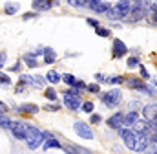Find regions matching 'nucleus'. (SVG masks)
<instances>
[{
	"instance_id": "nucleus-1",
	"label": "nucleus",
	"mask_w": 157,
	"mask_h": 154,
	"mask_svg": "<svg viewBox=\"0 0 157 154\" xmlns=\"http://www.w3.org/2000/svg\"><path fill=\"white\" fill-rule=\"evenodd\" d=\"M44 132H40L39 128H35V127H31V125H28V130H26V143H28V147L31 149V151H35L37 147H40V143L44 141Z\"/></svg>"
},
{
	"instance_id": "nucleus-2",
	"label": "nucleus",
	"mask_w": 157,
	"mask_h": 154,
	"mask_svg": "<svg viewBox=\"0 0 157 154\" xmlns=\"http://www.w3.org/2000/svg\"><path fill=\"white\" fill-rule=\"evenodd\" d=\"M64 105H66L70 110H78V107H80L78 92H75V90H66V92H64Z\"/></svg>"
},
{
	"instance_id": "nucleus-3",
	"label": "nucleus",
	"mask_w": 157,
	"mask_h": 154,
	"mask_svg": "<svg viewBox=\"0 0 157 154\" xmlns=\"http://www.w3.org/2000/svg\"><path fill=\"white\" fill-rule=\"evenodd\" d=\"M102 103H104L106 107H110V108L117 107L119 103H121V92L115 88V90H110V92L102 94Z\"/></svg>"
},
{
	"instance_id": "nucleus-4",
	"label": "nucleus",
	"mask_w": 157,
	"mask_h": 154,
	"mask_svg": "<svg viewBox=\"0 0 157 154\" xmlns=\"http://www.w3.org/2000/svg\"><path fill=\"white\" fill-rule=\"evenodd\" d=\"M73 128H75V132L78 134V138H84V140H93L95 138L93 136V130L90 128V125H86L82 121H75L73 123Z\"/></svg>"
},
{
	"instance_id": "nucleus-5",
	"label": "nucleus",
	"mask_w": 157,
	"mask_h": 154,
	"mask_svg": "<svg viewBox=\"0 0 157 154\" xmlns=\"http://www.w3.org/2000/svg\"><path fill=\"white\" fill-rule=\"evenodd\" d=\"M119 134H121V138L124 140V145L128 147V149H135V132L133 130H130V128H122V127H119Z\"/></svg>"
},
{
	"instance_id": "nucleus-6",
	"label": "nucleus",
	"mask_w": 157,
	"mask_h": 154,
	"mask_svg": "<svg viewBox=\"0 0 157 154\" xmlns=\"http://www.w3.org/2000/svg\"><path fill=\"white\" fill-rule=\"evenodd\" d=\"M9 128H11V132L15 134V138L24 140V138H26V130H28V123H22V121H9Z\"/></svg>"
},
{
	"instance_id": "nucleus-7",
	"label": "nucleus",
	"mask_w": 157,
	"mask_h": 154,
	"mask_svg": "<svg viewBox=\"0 0 157 154\" xmlns=\"http://www.w3.org/2000/svg\"><path fill=\"white\" fill-rule=\"evenodd\" d=\"M148 145H150V138H148V134L146 132H137V136H135V152H143V151H146L148 149Z\"/></svg>"
},
{
	"instance_id": "nucleus-8",
	"label": "nucleus",
	"mask_w": 157,
	"mask_h": 154,
	"mask_svg": "<svg viewBox=\"0 0 157 154\" xmlns=\"http://www.w3.org/2000/svg\"><path fill=\"white\" fill-rule=\"evenodd\" d=\"M126 51H128L126 44H124L121 38H115V40H113V57H115V59H119V57H122Z\"/></svg>"
},
{
	"instance_id": "nucleus-9",
	"label": "nucleus",
	"mask_w": 157,
	"mask_h": 154,
	"mask_svg": "<svg viewBox=\"0 0 157 154\" xmlns=\"http://www.w3.org/2000/svg\"><path fill=\"white\" fill-rule=\"evenodd\" d=\"M122 121H124V114L122 112H117V114H113L112 117H108V127L110 128H119V127H122Z\"/></svg>"
},
{
	"instance_id": "nucleus-10",
	"label": "nucleus",
	"mask_w": 157,
	"mask_h": 154,
	"mask_svg": "<svg viewBox=\"0 0 157 154\" xmlns=\"http://www.w3.org/2000/svg\"><path fill=\"white\" fill-rule=\"evenodd\" d=\"M143 114H144V119H148V121H155V117H157V105H155V103L146 105V107L143 108Z\"/></svg>"
},
{
	"instance_id": "nucleus-11",
	"label": "nucleus",
	"mask_w": 157,
	"mask_h": 154,
	"mask_svg": "<svg viewBox=\"0 0 157 154\" xmlns=\"http://www.w3.org/2000/svg\"><path fill=\"white\" fill-rule=\"evenodd\" d=\"M17 110L20 114H37L39 112V107L37 105H31V103H26V105H20Z\"/></svg>"
},
{
	"instance_id": "nucleus-12",
	"label": "nucleus",
	"mask_w": 157,
	"mask_h": 154,
	"mask_svg": "<svg viewBox=\"0 0 157 154\" xmlns=\"http://www.w3.org/2000/svg\"><path fill=\"white\" fill-rule=\"evenodd\" d=\"M133 128H135V132H148L150 130V121L148 119H137Z\"/></svg>"
},
{
	"instance_id": "nucleus-13",
	"label": "nucleus",
	"mask_w": 157,
	"mask_h": 154,
	"mask_svg": "<svg viewBox=\"0 0 157 154\" xmlns=\"http://www.w3.org/2000/svg\"><path fill=\"white\" fill-rule=\"evenodd\" d=\"M137 119H139V116H137V112H135V110H132V112L124 114V121H122V125H124V127H133Z\"/></svg>"
},
{
	"instance_id": "nucleus-14",
	"label": "nucleus",
	"mask_w": 157,
	"mask_h": 154,
	"mask_svg": "<svg viewBox=\"0 0 157 154\" xmlns=\"http://www.w3.org/2000/svg\"><path fill=\"white\" fill-rule=\"evenodd\" d=\"M46 138H48V140H46V143H44V149H46V151H49V149H62V145H60V143L51 136V134H49V136H46Z\"/></svg>"
},
{
	"instance_id": "nucleus-15",
	"label": "nucleus",
	"mask_w": 157,
	"mask_h": 154,
	"mask_svg": "<svg viewBox=\"0 0 157 154\" xmlns=\"http://www.w3.org/2000/svg\"><path fill=\"white\" fill-rule=\"evenodd\" d=\"M115 7H117L122 15H128L130 9H132V4H130V0H119L117 4H115Z\"/></svg>"
},
{
	"instance_id": "nucleus-16",
	"label": "nucleus",
	"mask_w": 157,
	"mask_h": 154,
	"mask_svg": "<svg viewBox=\"0 0 157 154\" xmlns=\"http://www.w3.org/2000/svg\"><path fill=\"white\" fill-rule=\"evenodd\" d=\"M106 15H108V18H110V20H121V18L124 17V15H122V13L119 11L115 6H112V7H110V9L106 11Z\"/></svg>"
},
{
	"instance_id": "nucleus-17",
	"label": "nucleus",
	"mask_w": 157,
	"mask_h": 154,
	"mask_svg": "<svg viewBox=\"0 0 157 154\" xmlns=\"http://www.w3.org/2000/svg\"><path fill=\"white\" fill-rule=\"evenodd\" d=\"M55 59H57L55 50H51V48H44V61H46L48 64H51V63H55Z\"/></svg>"
},
{
	"instance_id": "nucleus-18",
	"label": "nucleus",
	"mask_w": 157,
	"mask_h": 154,
	"mask_svg": "<svg viewBox=\"0 0 157 154\" xmlns=\"http://www.w3.org/2000/svg\"><path fill=\"white\" fill-rule=\"evenodd\" d=\"M146 17H148V20H150V22L157 24V4H150V7H148V13H146Z\"/></svg>"
},
{
	"instance_id": "nucleus-19",
	"label": "nucleus",
	"mask_w": 157,
	"mask_h": 154,
	"mask_svg": "<svg viewBox=\"0 0 157 154\" xmlns=\"http://www.w3.org/2000/svg\"><path fill=\"white\" fill-rule=\"evenodd\" d=\"M49 2L51 0H33V7L39 11H46V9H49Z\"/></svg>"
},
{
	"instance_id": "nucleus-20",
	"label": "nucleus",
	"mask_w": 157,
	"mask_h": 154,
	"mask_svg": "<svg viewBox=\"0 0 157 154\" xmlns=\"http://www.w3.org/2000/svg\"><path fill=\"white\" fill-rule=\"evenodd\" d=\"M24 63H26L29 68H35V66H39V63H37V55H33V53H28V55H24Z\"/></svg>"
},
{
	"instance_id": "nucleus-21",
	"label": "nucleus",
	"mask_w": 157,
	"mask_h": 154,
	"mask_svg": "<svg viewBox=\"0 0 157 154\" xmlns=\"http://www.w3.org/2000/svg\"><path fill=\"white\" fill-rule=\"evenodd\" d=\"M46 81H49V83H53V84H57L59 81H60V75L55 72V70H49L48 74H46Z\"/></svg>"
},
{
	"instance_id": "nucleus-22",
	"label": "nucleus",
	"mask_w": 157,
	"mask_h": 154,
	"mask_svg": "<svg viewBox=\"0 0 157 154\" xmlns=\"http://www.w3.org/2000/svg\"><path fill=\"white\" fill-rule=\"evenodd\" d=\"M126 84H128L130 88H137V90H139V88L143 86V81H139L137 77H128V81H126Z\"/></svg>"
},
{
	"instance_id": "nucleus-23",
	"label": "nucleus",
	"mask_w": 157,
	"mask_h": 154,
	"mask_svg": "<svg viewBox=\"0 0 157 154\" xmlns=\"http://www.w3.org/2000/svg\"><path fill=\"white\" fill-rule=\"evenodd\" d=\"M139 92H146V95H155L157 90L154 86H150V84H143L141 88H139Z\"/></svg>"
},
{
	"instance_id": "nucleus-24",
	"label": "nucleus",
	"mask_w": 157,
	"mask_h": 154,
	"mask_svg": "<svg viewBox=\"0 0 157 154\" xmlns=\"http://www.w3.org/2000/svg\"><path fill=\"white\" fill-rule=\"evenodd\" d=\"M29 84L35 86V88H42V86H44V77H40V75L31 77V83H29Z\"/></svg>"
},
{
	"instance_id": "nucleus-25",
	"label": "nucleus",
	"mask_w": 157,
	"mask_h": 154,
	"mask_svg": "<svg viewBox=\"0 0 157 154\" xmlns=\"http://www.w3.org/2000/svg\"><path fill=\"white\" fill-rule=\"evenodd\" d=\"M60 79H64V83H66V84H70V86H73V84L77 83V79L71 75V74H64V75L60 77Z\"/></svg>"
},
{
	"instance_id": "nucleus-26",
	"label": "nucleus",
	"mask_w": 157,
	"mask_h": 154,
	"mask_svg": "<svg viewBox=\"0 0 157 154\" xmlns=\"http://www.w3.org/2000/svg\"><path fill=\"white\" fill-rule=\"evenodd\" d=\"M44 95H46V99H49V101H55V99H57V92L51 90V88H48V90L44 92Z\"/></svg>"
},
{
	"instance_id": "nucleus-27",
	"label": "nucleus",
	"mask_w": 157,
	"mask_h": 154,
	"mask_svg": "<svg viewBox=\"0 0 157 154\" xmlns=\"http://www.w3.org/2000/svg\"><path fill=\"white\" fill-rule=\"evenodd\" d=\"M4 11H6L7 15H15V13H17V6H15V4H6Z\"/></svg>"
},
{
	"instance_id": "nucleus-28",
	"label": "nucleus",
	"mask_w": 157,
	"mask_h": 154,
	"mask_svg": "<svg viewBox=\"0 0 157 154\" xmlns=\"http://www.w3.org/2000/svg\"><path fill=\"white\" fill-rule=\"evenodd\" d=\"M86 90H88V92H91V94H99V92H101L99 84H95V83H91V84H86Z\"/></svg>"
},
{
	"instance_id": "nucleus-29",
	"label": "nucleus",
	"mask_w": 157,
	"mask_h": 154,
	"mask_svg": "<svg viewBox=\"0 0 157 154\" xmlns=\"http://www.w3.org/2000/svg\"><path fill=\"white\" fill-rule=\"evenodd\" d=\"M124 81V77H106V83H110V84H121Z\"/></svg>"
},
{
	"instance_id": "nucleus-30",
	"label": "nucleus",
	"mask_w": 157,
	"mask_h": 154,
	"mask_svg": "<svg viewBox=\"0 0 157 154\" xmlns=\"http://www.w3.org/2000/svg\"><path fill=\"white\" fill-rule=\"evenodd\" d=\"M93 108H95V107H93V103H91V101H86V103L82 105V110H84V112H88V114H91V112H93Z\"/></svg>"
},
{
	"instance_id": "nucleus-31",
	"label": "nucleus",
	"mask_w": 157,
	"mask_h": 154,
	"mask_svg": "<svg viewBox=\"0 0 157 154\" xmlns=\"http://www.w3.org/2000/svg\"><path fill=\"white\" fill-rule=\"evenodd\" d=\"M95 31H97V35H99V37H108V35H110V31H108L106 28H101V26H99V28H95Z\"/></svg>"
},
{
	"instance_id": "nucleus-32",
	"label": "nucleus",
	"mask_w": 157,
	"mask_h": 154,
	"mask_svg": "<svg viewBox=\"0 0 157 154\" xmlns=\"http://www.w3.org/2000/svg\"><path fill=\"white\" fill-rule=\"evenodd\" d=\"M128 66H130V68H137V66H139V59H137V57H130V59H128Z\"/></svg>"
},
{
	"instance_id": "nucleus-33",
	"label": "nucleus",
	"mask_w": 157,
	"mask_h": 154,
	"mask_svg": "<svg viewBox=\"0 0 157 154\" xmlns=\"http://www.w3.org/2000/svg\"><path fill=\"white\" fill-rule=\"evenodd\" d=\"M9 83H11V79H9V77L6 75V74H0V84H6V86H7Z\"/></svg>"
},
{
	"instance_id": "nucleus-34",
	"label": "nucleus",
	"mask_w": 157,
	"mask_h": 154,
	"mask_svg": "<svg viewBox=\"0 0 157 154\" xmlns=\"http://www.w3.org/2000/svg\"><path fill=\"white\" fill-rule=\"evenodd\" d=\"M0 127H9V119L4 114H0Z\"/></svg>"
},
{
	"instance_id": "nucleus-35",
	"label": "nucleus",
	"mask_w": 157,
	"mask_h": 154,
	"mask_svg": "<svg viewBox=\"0 0 157 154\" xmlns=\"http://www.w3.org/2000/svg\"><path fill=\"white\" fill-rule=\"evenodd\" d=\"M44 110H48V112H57V110H59V105H46Z\"/></svg>"
},
{
	"instance_id": "nucleus-36",
	"label": "nucleus",
	"mask_w": 157,
	"mask_h": 154,
	"mask_svg": "<svg viewBox=\"0 0 157 154\" xmlns=\"http://www.w3.org/2000/svg\"><path fill=\"white\" fill-rule=\"evenodd\" d=\"M86 22H88L90 26H93V28H99V26H101L99 20H95V18H86Z\"/></svg>"
},
{
	"instance_id": "nucleus-37",
	"label": "nucleus",
	"mask_w": 157,
	"mask_h": 154,
	"mask_svg": "<svg viewBox=\"0 0 157 154\" xmlns=\"http://www.w3.org/2000/svg\"><path fill=\"white\" fill-rule=\"evenodd\" d=\"M6 59H7V53L6 51H0V68L6 64Z\"/></svg>"
},
{
	"instance_id": "nucleus-38",
	"label": "nucleus",
	"mask_w": 157,
	"mask_h": 154,
	"mask_svg": "<svg viewBox=\"0 0 157 154\" xmlns=\"http://www.w3.org/2000/svg\"><path fill=\"white\" fill-rule=\"evenodd\" d=\"M101 119H102V117L99 114H93V112H91V123H101Z\"/></svg>"
},
{
	"instance_id": "nucleus-39",
	"label": "nucleus",
	"mask_w": 157,
	"mask_h": 154,
	"mask_svg": "<svg viewBox=\"0 0 157 154\" xmlns=\"http://www.w3.org/2000/svg\"><path fill=\"white\" fill-rule=\"evenodd\" d=\"M139 68H141V75L144 77V79H150V75H148V72H146V68H144V66H141V64H139Z\"/></svg>"
},
{
	"instance_id": "nucleus-40",
	"label": "nucleus",
	"mask_w": 157,
	"mask_h": 154,
	"mask_svg": "<svg viewBox=\"0 0 157 154\" xmlns=\"http://www.w3.org/2000/svg\"><path fill=\"white\" fill-rule=\"evenodd\" d=\"M20 83H24V84L31 83V77H29V75H20Z\"/></svg>"
},
{
	"instance_id": "nucleus-41",
	"label": "nucleus",
	"mask_w": 157,
	"mask_h": 154,
	"mask_svg": "<svg viewBox=\"0 0 157 154\" xmlns=\"http://www.w3.org/2000/svg\"><path fill=\"white\" fill-rule=\"evenodd\" d=\"M6 112H7V105L0 101V114H6Z\"/></svg>"
},
{
	"instance_id": "nucleus-42",
	"label": "nucleus",
	"mask_w": 157,
	"mask_h": 154,
	"mask_svg": "<svg viewBox=\"0 0 157 154\" xmlns=\"http://www.w3.org/2000/svg\"><path fill=\"white\" fill-rule=\"evenodd\" d=\"M24 92V83H18L17 84V94H22Z\"/></svg>"
},
{
	"instance_id": "nucleus-43",
	"label": "nucleus",
	"mask_w": 157,
	"mask_h": 154,
	"mask_svg": "<svg viewBox=\"0 0 157 154\" xmlns=\"http://www.w3.org/2000/svg\"><path fill=\"white\" fill-rule=\"evenodd\" d=\"M95 77H97V81H99V83H106V77H104V75H101V74H97Z\"/></svg>"
},
{
	"instance_id": "nucleus-44",
	"label": "nucleus",
	"mask_w": 157,
	"mask_h": 154,
	"mask_svg": "<svg viewBox=\"0 0 157 154\" xmlns=\"http://www.w3.org/2000/svg\"><path fill=\"white\" fill-rule=\"evenodd\" d=\"M33 17H35V13H26L22 18H24V20H29V18H33Z\"/></svg>"
},
{
	"instance_id": "nucleus-45",
	"label": "nucleus",
	"mask_w": 157,
	"mask_h": 154,
	"mask_svg": "<svg viewBox=\"0 0 157 154\" xmlns=\"http://www.w3.org/2000/svg\"><path fill=\"white\" fill-rule=\"evenodd\" d=\"M18 64H20V63H18ZM18 64H15V66H13L11 70H13V72H18V70H20V66H18Z\"/></svg>"
},
{
	"instance_id": "nucleus-46",
	"label": "nucleus",
	"mask_w": 157,
	"mask_h": 154,
	"mask_svg": "<svg viewBox=\"0 0 157 154\" xmlns=\"http://www.w3.org/2000/svg\"><path fill=\"white\" fill-rule=\"evenodd\" d=\"M139 2H143V0H130V4H132V6H135V4H139Z\"/></svg>"
},
{
	"instance_id": "nucleus-47",
	"label": "nucleus",
	"mask_w": 157,
	"mask_h": 154,
	"mask_svg": "<svg viewBox=\"0 0 157 154\" xmlns=\"http://www.w3.org/2000/svg\"><path fill=\"white\" fill-rule=\"evenodd\" d=\"M154 83H155V84H157V77H155V79H154Z\"/></svg>"
},
{
	"instance_id": "nucleus-48",
	"label": "nucleus",
	"mask_w": 157,
	"mask_h": 154,
	"mask_svg": "<svg viewBox=\"0 0 157 154\" xmlns=\"http://www.w3.org/2000/svg\"><path fill=\"white\" fill-rule=\"evenodd\" d=\"M155 127H157V117H155Z\"/></svg>"
}]
</instances>
